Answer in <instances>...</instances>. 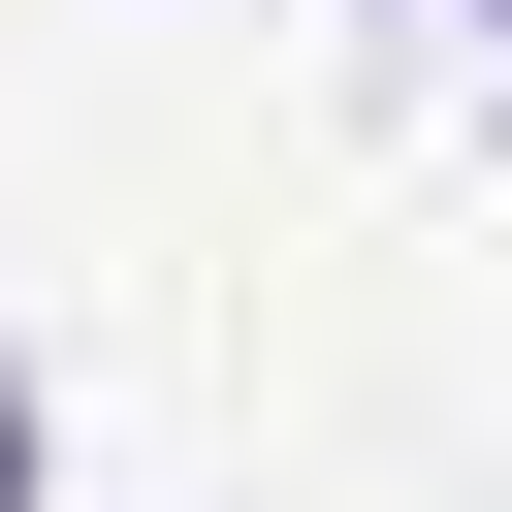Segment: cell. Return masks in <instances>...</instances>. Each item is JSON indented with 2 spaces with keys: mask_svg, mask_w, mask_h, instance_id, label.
<instances>
[{
  "mask_svg": "<svg viewBox=\"0 0 512 512\" xmlns=\"http://www.w3.org/2000/svg\"><path fill=\"white\" fill-rule=\"evenodd\" d=\"M32 480H64V416H32V352H0V512H32Z\"/></svg>",
  "mask_w": 512,
  "mask_h": 512,
  "instance_id": "6da1fadb",
  "label": "cell"
},
{
  "mask_svg": "<svg viewBox=\"0 0 512 512\" xmlns=\"http://www.w3.org/2000/svg\"><path fill=\"white\" fill-rule=\"evenodd\" d=\"M480 32H512V0H480Z\"/></svg>",
  "mask_w": 512,
  "mask_h": 512,
  "instance_id": "7a4b0ae2",
  "label": "cell"
}]
</instances>
